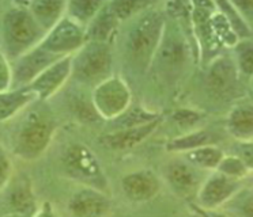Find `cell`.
<instances>
[{
	"label": "cell",
	"mask_w": 253,
	"mask_h": 217,
	"mask_svg": "<svg viewBox=\"0 0 253 217\" xmlns=\"http://www.w3.org/2000/svg\"><path fill=\"white\" fill-rule=\"evenodd\" d=\"M3 30L7 52L14 57L26 53L34 43L39 42L44 32L32 12L25 8L8 11L3 21Z\"/></svg>",
	"instance_id": "cell-1"
},
{
	"label": "cell",
	"mask_w": 253,
	"mask_h": 217,
	"mask_svg": "<svg viewBox=\"0 0 253 217\" xmlns=\"http://www.w3.org/2000/svg\"><path fill=\"white\" fill-rule=\"evenodd\" d=\"M165 22L160 12H147L133 26L128 39V49L135 61L147 63V60L160 49Z\"/></svg>",
	"instance_id": "cell-2"
},
{
	"label": "cell",
	"mask_w": 253,
	"mask_h": 217,
	"mask_svg": "<svg viewBox=\"0 0 253 217\" xmlns=\"http://www.w3.org/2000/svg\"><path fill=\"white\" fill-rule=\"evenodd\" d=\"M110 71V50L105 42L83 45L75 59H72V73L83 83H97L105 79Z\"/></svg>",
	"instance_id": "cell-3"
},
{
	"label": "cell",
	"mask_w": 253,
	"mask_h": 217,
	"mask_svg": "<svg viewBox=\"0 0 253 217\" xmlns=\"http://www.w3.org/2000/svg\"><path fill=\"white\" fill-rule=\"evenodd\" d=\"M131 92L119 77H108L97 84L93 92V105L97 113L106 118H117L128 108Z\"/></svg>",
	"instance_id": "cell-4"
},
{
	"label": "cell",
	"mask_w": 253,
	"mask_h": 217,
	"mask_svg": "<svg viewBox=\"0 0 253 217\" xmlns=\"http://www.w3.org/2000/svg\"><path fill=\"white\" fill-rule=\"evenodd\" d=\"M84 39L86 33L83 32L82 26L68 16L61 18L50 29L40 46L55 56L64 57L70 56L74 50L82 48Z\"/></svg>",
	"instance_id": "cell-5"
},
{
	"label": "cell",
	"mask_w": 253,
	"mask_h": 217,
	"mask_svg": "<svg viewBox=\"0 0 253 217\" xmlns=\"http://www.w3.org/2000/svg\"><path fill=\"white\" fill-rule=\"evenodd\" d=\"M52 132L53 126L49 121L36 117L30 118L18 137L17 153L26 159L39 156L49 144Z\"/></svg>",
	"instance_id": "cell-6"
},
{
	"label": "cell",
	"mask_w": 253,
	"mask_h": 217,
	"mask_svg": "<svg viewBox=\"0 0 253 217\" xmlns=\"http://www.w3.org/2000/svg\"><path fill=\"white\" fill-rule=\"evenodd\" d=\"M64 166L67 171L79 181L91 183H101L104 181L97 159L84 145L75 144L70 146L64 156Z\"/></svg>",
	"instance_id": "cell-7"
},
{
	"label": "cell",
	"mask_w": 253,
	"mask_h": 217,
	"mask_svg": "<svg viewBox=\"0 0 253 217\" xmlns=\"http://www.w3.org/2000/svg\"><path fill=\"white\" fill-rule=\"evenodd\" d=\"M72 72V54L64 56L49 65L34 79L29 87L41 99L49 98L60 88Z\"/></svg>",
	"instance_id": "cell-8"
},
{
	"label": "cell",
	"mask_w": 253,
	"mask_h": 217,
	"mask_svg": "<svg viewBox=\"0 0 253 217\" xmlns=\"http://www.w3.org/2000/svg\"><path fill=\"white\" fill-rule=\"evenodd\" d=\"M61 59L60 56L49 53L41 46L25 53L15 68V80L21 84H30L49 65Z\"/></svg>",
	"instance_id": "cell-9"
},
{
	"label": "cell",
	"mask_w": 253,
	"mask_h": 217,
	"mask_svg": "<svg viewBox=\"0 0 253 217\" xmlns=\"http://www.w3.org/2000/svg\"><path fill=\"white\" fill-rule=\"evenodd\" d=\"M109 206L106 197L94 189L79 190L68 202V209L75 217H104Z\"/></svg>",
	"instance_id": "cell-10"
},
{
	"label": "cell",
	"mask_w": 253,
	"mask_h": 217,
	"mask_svg": "<svg viewBox=\"0 0 253 217\" xmlns=\"http://www.w3.org/2000/svg\"><path fill=\"white\" fill-rule=\"evenodd\" d=\"M237 84V70L234 63L227 57L215 60L207 75V86L216 97L229 95Z\"/></svg>",
	"instance_id": "cell-11"
},
{
	"label": "cell",
	"mask_w": 253,
	"mask_h": 217,
	"mask_svg": "<svg viewBox=\"0 0 253 217\" xmlns=\"http://www.w3.org/2000/svg\"><path fill=\"white\" fill-rule=\"evenodd\" d=\"M123 190L128 198L133 201H147L153 198L158 190V179L151 171H135L123 178Z\"/></svg>",
	"instance_id": "cell-12"
},
{
	"label": "cell",
	"mask_w": 253,
	"mask_h": 217,
	"mask_svg": "<svg viewBox=\"0 0 253 217\" xmlns=\"http://www.w3.org/2000/svg\"><path fill=\"white\" fill-rule=\"evenodd\" d=\"M158 122L160 119H155L153 122L140 125V126L120 129L115 133L106 135L102 140L105 145H108L112 149H126V148L135 146L139 143H142L146 137H149L158 126Z\"/></svg>",
	"instance_id": "cell-13"
},
{
	"label": "cell",
	"mask_w": 253,
	"mask_h": 217,
	"mask_svg": "<svg viewBox=\"0 0 253 217\" xmlns=\"http://www.w3.org/2000/svg\"><path fill=\"white\" fill-rule=\"evenodd\" d=\"M236 190V183L225 175H215L204 183L200 191V202L207 208H214L227 200Z\"/></svg>",
	"instance_id": "cell-14"
},
{
	"label": "cell",
	"mask_w": 253,
	"mask_h": 217,
	"mask_svg": "<svg viewBox=\"0 0 253 217\" xmlns=\"http://www.w3.org/2000/svg\"><path fill=\"white\" fill-rule=\"evenodd\" d=\"M117 25V18L113 14L109 4H104L101 10L94 16L93 21L88 23L86 39L90 42H105L113 34Z\"/></svg>",
	"instance_id": "cell-15"
},
{
	"label": "cell",
	"mask_w": 253,
	"mask_h": 217,
	"mask_svg": "<svg viewBox=\"0 0 253 217\" xmlns=\"http://www.w3.org/2000/svg\"><path fill=\"white\" fill-rule=\"evenodd\" d=\"M36 98H39L37 94L29 86L21 87L19 90L0 92V121L11 118Z\"/></svg>",
	"instance_id": "cell-16"
},
{
	"label": "cell",
	"mask_w": 253,
	"mask_h": 217,
	"mask_svg": "<svg viewBox=\"0 0 253 217\" xmlns=\"http://www.w3.org/2000/svg\"><path fill=\"white\" fill-rule=\"evenodd\" d=\"M66 5L63 1H34L30 4V12L42 30H50L61 19Z\"/></svg>",
	"instance_id": "cell-17"
},
{
	"label": "cell",
	"mask_w": 253,
	"mask_h": 217,
	"mask_svg": "<svg viewBox=\"0 0 253 217\" xmlns=\"http://www.w3.org/2000/svg\"><path fill=\"white\" fill-rule=\"evenodd\" d=\"M227 126L231 135L240 139L253 136V105L237 106L229 115Z\"/></svg>",
	"instance_id": "cell-18"
},
{
	"label": "cell",
	"mask_w": 253,
	"mask_h": 217,
	"mask_svg": "<svg viewBox=\"0 0 253 217\" xmlns=\"http://www.w3.org/2000/svg\"><path fill=\"white\" fill-rule=\"evenodd\" d=\"M168 179L178 194H189L196 184V177L184 163H173L168 170Z\"/></svg>",
	"instance_id": "cell-19"
},
{
	"label": "cell",
	"mask_w": 253,
	"mask_h": 217,
	"mask_svg": "<svg viewBox=\"0 0 253 217\" xmlns=\"http://www.w3.org/2000/svg\"><path fill=\"white\" fill-rule=\"evenodd\" d=\"M212 140V135L207 132V130H200V132H195L192 135L182 136L178 139L169 141V144L166 148L169 151H192L200 146H206Z\"/></svg>",
	"instance_id": "cell-20"
},
{
	"label": "cell",
	"mask_w": 253,
	"mask_h": 217,
	"mask_svg": "<svg viewBox=\"0 0 253 217\" xmlns=\"http://www.w3.org/2000/svg\"><path fill=\"white\" fill-rule=\"evenodd\" d=\"M67 5L70 8V18L82 26L83 23H90L93 21L104 4L99 1H72Z\"/></svg>",
	"instance_id": "cell-21"
},
{
	"label": "cell",
	"mask_w": 253,
	"mask_h": 217,
	"mask_svg": "<svg viewBox=\"0 0 253 217\" xmlns=\"http://www.w3.org/2000/svg\"><path fill=\"white\" fill-rule=\"evenodd\" d=\"M115 119L121 129H126V128H133V126H140V125L153 122L155 119H158V117L157 114L149 113L142 108H133L129 110L126 108L120 117Z\"/></svg>",
	"instance_id": "cell-22"
},
{
	"label": "cell",
	"mask_w": 253,
	"mask_h": 217,
	"mask_svg": "<svg viewBox=\"0 0 253 217\" xmlns=\"http://www.w3.org/2000/svg\"><path fill=\"white\" fill-rule=\"evenodd\" d=\"M188 159L202 167L212 168L219 166L222 162V152L214 146H200L188 152Z\"/></svg>",
	"instance_id": "cell-23"
},
{
	"label": "cell",
	"mask_w": 253,
	"mask_h": 217,
	"mask_svg": "<svg viewBox=\"0 0 253 217\" xmlns=\"http://www.w3.org/2000/svg\"><path fill=\"white\" fill-rule=\"evenodd\" d=\"M11 206L18 215H28L34 206V198L32 190L26 184H21L11 193L10 198Z\"/></svg>",
	"instance_id": "cell-24"
},
{
	"label": "cell",
	"mask_w": 253,
	"mask_h": 217,
	"mask_svg": "<svg viewBox=\"0 0 253 217\" xmlns=\"http://www.w3.org/2000/svg\"><path fill=\"white\" fill-rule=\"evenodd\" d=\"M238 67L245 75H253V42H241L237 46Z\"/></svg>",
	"instance_id": "cell-25"
},
{
	"label": "cell",
	"mask_w": 253,
	"mask_h": 217,
	"mask_svg": "<svg viewBox=\"0 0 253 217\" xmlns=\"http://www.w3.org/2000/svg\"><path fill=\"white\" fill-rule=\"evenodd\" d=\"M109 5L117 18V21H123V19L132 15L133 12L143 8L144 5H147V3H143V1H113V3H109Z\"/></svg>",
	"instance_id": "cell-26"
},
{
	"label": "cell",
	"mask_w": 253,
	"mask_h": 217,
	"mask_svg": "<svg viewBox=\"0 0 253 217\" xmlns=\"http://www.w3.org/2000/svg\"><path fill=\"white\" fill-rule=\"evenodd\" d=\"M161 59L164 60L168 67L170 65H177L184 57V52H182V46L177 42H166L164 43L160 49Z\"/></svg>",
	"instance_id": "cell-27"
},
{
	"label": "cell",
	"mask_w": 253,
	"mask_h": 217,
	"mask_svg": "<svg viewBox=\"0 0 253 217\" xmlns=\"http://www.w3.org/2000/svg\"><path fill=\"white\" fill-rule=\"evenodd\" d=\"M220 170L227 175H242L245 173V164L240 159L229 157L219 163Z\"/></svg>",
	"instance_id": "cell-28"
},
{
	"label": "cell",
	"mask_w": 253,
	"mask_h": 217,
	"mask_svg": "<svg viewBox=\"0 0 253 217\" xmlns=\"http://www.w3.org/2000/svg\"><path fill=\"white\" fill-rule=\"evenodd\" d=\"M11 76V70H10L7 57L0 52V92L8 91Z\"/></svg>",
	"instance_id": "cell-29"
},
{
	"label": "cell",
	"mask_w": 253,
	"mask_h": 217,
	"mask_svg": "<svg viewBox=\"0 0 253 217\" xmlns=\"http://www.w3.org/2000/svg\"><path fill=\"white\" fill-rule=\"evenodd\" d=\"M200 118L196 111L193 110H188V108H181V110H177L176 113L173 114V119L176 121L178 125L182 126H189V125L196 124Z\"/></svg>",
	"instance_id": "cell-30"
},
{
	"label": "cell",
	"mask_w": 253,
	"mask_h": 217,
	"mask_svg": "<svg viewBox=\"0 0 253 217\" xmlns=\"http://www.w3.org/2000/svg\"><path fill=\"white\" fill-rule=\"evenodd\" d=\"M10 173H11V163L3 149V146L0 145V189L8 181Z\"/></svg>",
	"instance_id": "cell-31"
},
{
	"label": "cell",
	"mask_w": 253,
	"mask_h": 217,
	"mask_svg": "<svg viewBox=\"0 0 253 217\" xmlns=\"http://www.w3.org/2000/svg\"><path fill=\"white\" fill-rule=\"evenodd\" d=\"M241 160L245 167L253 168V144H242L241 145Z\"/></svg>",
	"instance_id": "cell-32"
},
{
	"label": "cell",
	"mask_w": 253,
	"mask_h": 217,
	"mask_svg": "<svg viewBox=\"0 0 253 217\" xmlns=\"http://www.w3.org/2000/svg\"><path fill=\"white\" fill-rule=\"evenodd\" d=\"M37 217H56L55 212L52 209V205L48 204V202H45L42 208H41V211L39 212V215Z\"/></svg>",
	"instance_id": "cell-33"
},
{
	"label": "cell",
	"mask_w": 253,
	"mask_h": 217,
	"mask_svg": "<svg viewBox=\"0 0 253 217\" xmlns=\"http://www.w3.org/2000/svg\"><path fill=\"white\" fill-rule=\"evenodd\" d=\"M244 212H245L247 217H253V195L252 197H249L247 202H245Z\"/></svg>",
	"instance_id": "cell-34"
},
{
	"label": "cell",
	"mask_w": 253,
	"mask_h": 217,
	"mask_svg": "<svg viewBox=\"0 0 253 217\" xmlns=\"http://www.w3.org/2000/svg\"><path fill=\"white\" fill-rule=\"evenodd\" d=\"M192 217H199V216H192Z\"/></svg>",
	"instance_id": "cell-35"
}]
</instances>
